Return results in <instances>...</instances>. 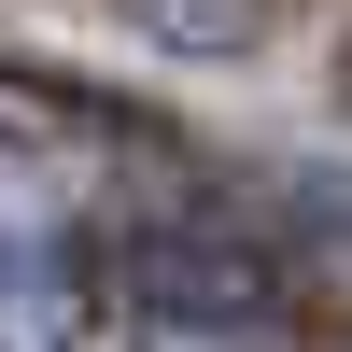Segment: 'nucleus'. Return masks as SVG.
I'll return each instance as SVG.
<instances>
[{
	"instance_id": "1",
	"label": "nucleus",
	"mask_w": 352,
	"mask_h": 352,
	"mask_svg": "<svg viewBox=\"0 0 352 352\" xmlns=\"http://www.w3.org/2000/svg\"><path fill=\"white\" fill-rule=\"evenodd\" d=\"M0 352H99V282L56 226H0Z\"/></svg>"
},
{
	"instance_id": "2",
	"label": "nucleus",
	"mask_w": 352,
	"mask_h": 352,
	"mask_svg": "<svg viewBox=\"0 0 352 352\" xmlns=\"http://www.w3.org/2000/svg\"><path fill=\"white\" fill-rule=\"evenodd\" d=\"M113 14H127L141 43H169V56H240V43H268L282 0H113Z\"/></svg>"
}]
</instances>
